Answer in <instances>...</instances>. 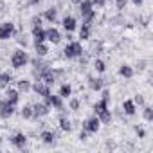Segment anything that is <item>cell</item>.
I'll use <instances>...</instances> for the list:
<instances>
[{"mask_svg": "<svg viewBox=\"0 0 153 153\" xmlns=\"http://www.w3.org/2000/svg\"><path fill=\"white\" fill-rule=\"evenodd\" d=\"M81 54H83V47L78 42H72L65 47V56L67 58H76V56H81Z\"/></svg>", "mask_w": 153, "mask_h": 153, "instance_id": "obj_1", "label": "cell"}, {"mask_svg": "<svg viewBox=\"0 0 153 153\" xmlns=\"http://www.w3.org/2000/svg\"><path fill=\"white\" fill-rule=\"evenodd\" d=\"M27 61H29V58H27V54H25L24 51H16V52L13 54V58H11V65H13L15 68L24 67Z\"/></svg>", "mask_w": 153, "mask_h": 153, "instance_id": "obj_2", "label": "cell"}, {"mask_svg": "<svg viewBox=\"0 0 153 153\" xmlns=\"http://www.w3.org/2000/svg\"><path fill=\"white\" fill-rule=\"evenodd\" d=\"M99 124H101V121L97 119V117H90V119H87L85 123H83V130L85 131H97L99 130Z\"/></svg>", "mask_w": 153, "mask_h": 153, "instance_id": "obj_3", "label": "cell"}, {"mask_svg": "<svg viewBox=\"0 0 153 153\" xmlns=\"http://www.w3.org/2000/svg\"><path fill=\"white\" fill-rule=\"evenodd\" d=\"M13 112H15V105H11L9 101L0 103V117L7 119V117H11V115H13Z\"/></svg>", "mask_w": 153, "mask_h": 153, "instance_id": "obj_4", "label": "cell"}, {"mask_svg": "<svg viewBox=\"0 0 153 153\" xmlns=\"http://www.w3.org/2000/svg\"><path fill=\"white\" fill-rule=\"evenodd\" d=\"M13 31H15V25L13 24H2L0 25V40H7L11 34H13Z\"/></svg>", "mask_w": 153, "mask_h": 153, "instance_id": "obj_5", "label": "cell"}, {"mask_svg": "<svg viewBox=\"0 0 153 153\" xmlns=\"http://www.w3.org/2000/svg\"><path fill=\"white\" fill-rule=\"evenodd\" d=\"M45 38H47L49 42H52V43H59V40H61L59 31H58V29H54V27H51V29H47V31H45Z\"/></svg>", "mask_w": 153, "mask_h": 153, "instance_id": "obj_6", "label": "cell"}, {"mask_svg": "<svg viewBox=\"0 0 153 153\" xmlns=\"http://www.w3.org/2000/svg\"><path fill=\"white\" fill-rule=\"evenodd\" d=\"M92 2H88V0H81L79 2V13H81V16H87V15H90L94 9H92Z\"/></svg>", "mask_w": 153, "mask_h": 153, "instance_id": "obj_7", "label": "cell"}, {"mask_svg": "<svg viewBox=\"0 0 153 153\" xmlns=\"http://www.w3.org/2000/svg\"><path fill=\"white\" fill-rule=\"evenodd\" d=\"M47 114H49L47 105H34L33 106V117H40V115H47Z\"/></svg>", "mask_w": 153, "mask_h": 153, "instance_id": "obj_8", "label": "cell"}, {"mask_svg": "<svg viewBox=\"0 0 153 153\" xmlns=\"http://www.w3.org/2000/svg\"><path fill=\"white\" fill-rule=\"evenodd\" d=\"M33 36H34L36 43H43V40H47L45 38V31L42 27H33Z\"/></svg>", "mask_w": 153, "mask_h": 153, "instance_id": "obj_9", "label": "cell"}, {"mask_svg": "<svg viewBox=\"0 0 153 153\" xmlns=\"http://www.w3.org/2000/svg\"><path fill=\"white\" fill-rule=\"evenodd\" d=\"M33 88H34V92H36V94H40V96H43V97L51 94V90H49V85H45V83H40V81H38V83H36Z\"/></svg>", "mask_w": 153, "mask_h": 153, "instance_id": "obj_10", "label": "cell"}, {"mask_svg": "<svg viewBox=\"0 0 153 153\" xmlns=\"http://www.w3.org/2000/svg\"><path fill=\"white\" fill-rule=\"evenodd\" d=\"M45 105L47 106H56V108H61V99L58 96H45Z\"/></svg>", "mask_w": 153, "mask_h": 153, "instance_id": "obj_11", "label": "cell"}, {"mask_svg": "<svg viewBox=\"0 0 153 153\" xmlns=\"http://www.w3.org/2000/svg\"><path fill=\"white\" fill-rule=\"evenodd\" d=\"M11 142H13L16 148H24V144H25V135H24V133H16V135L11 139Z\"/></svg>", "mask_w": 153, "mask_h": 153, "instance_id": "obj_12", "label": "cell"}, {"mask_svg": "<svg viewBox=\"0 0 153 153\" xmlns=\"http://www.w3.org/2000/svg\"><path fill=\"white\" fill-rule=\"evenodd\" d=\"M63 27H65L67 31H74V29H76V20H74L72 16H65V18H63Z\"/></svg>", "mask_w": 153, "mask_h": 153, "instance_id": "obj_13", "label": "cell"}, {"mask_svg": "<svg viewBox=\"0 0 153 153\" xmlns=\"http://www.w3.org/2000/svg\"><path fill=\"white\" fill-rule=\"evenodd\" d=\"M11 74H6V72H2L0 74V88H4V87H7L9 83H11Z\"/></svg>", "mask_w": 153, "mask_h": 153, "instance_id": "obj_14", "label": "cell"}, {"mask_svg": "<svg viewBox=\"0 0 153 153\" xmlns=\"http://www.w3.org/2000/svg\"><path fill=\"white\" fill-rule=\"evenodd\" d=\"M123 110H124V114H128V115H133V114H135V105H133V101H124V105H123Z\"/></svg>", "mask_w": 153, "mask_h": 153, "instance_id": "obj_15", "label": "cell"}, {"mask_svg": "<svg viewBox=\"0 0 153 153\" xmlns=\"http://www.w3.org/2000/svg\"><path fill=\"white\" fill-rule=\"evenodd\" d=\"M88 36H90V25L85 24V25H81V29H79V38H81V40H88Z\"/></svg>", "mask_w": 153, "mask_h": 153, "instance_id": "obj_16", "label": "cell"}, {"mask_svg": "<svg viewBox=\"0 0 153 153\" xmlns=\"http://www.w3.org/2000/svg\"><path fill=\"white\" fill-rule=\"evenodd\" d=\"M7 99L6 101H9L11 105H16V101H18V90H7Z\"/></svg>", "mask_w": 153, "mask_h": 153, "instance_id": "obj_17", "label": "cell"}, {"mask_svg": "<svg viewBox=\"0 0 153 153\" xmlns=\"http://www.w3.org/2000/svg\"><path fill=\"white\" fill-rule=\"evenodd\" d=\"M106 103H108V97H103L99 103H96V105H94V110H96V114H99V112L106 110Z\"/></svg>", "mask_w": 153, "mask_h": 153, "instance_id": "obj_18", "label": "cell"}, {"mask_svg": "<svg viewBox=\"0 0 153 153\" xmlns=\"http://www.w3.org/2000/svg\"><path fill=\"white\" fill-rule=\"evenodd\" d=\"M110 119H112V114H110L108 108L103 110V112H99V121H101V123H110Z\"/></svg>", "mask_w": 153, "mask_h": 153, "instance_id": "obj_19", "label": "cell"}, {"mask_svg": "<svg viewBox=\"0 0 153 153\" xmlns=\"http://www.w3.org/2000/svg\"><path fill=\"white\" fill-rule=\"evenodd\" d=\"M119 72H121V76H124V78H131V76H133V70H131V67H128V65H123Z\"/></svg>", "mask_w": 153, "mask_h": 153, "instance_id": "obj_20", "label": "cell"}, {"mask_svg": "<svg viewBox=\"0 0 153 153\" xmlns=\"http://www.w3.org/2000/svg\"><path fill=\"white\" fill-rule=\"evenodd\" d=\"M42 139H43V142L51 144V142L54 140V133H52V131H42Z\"/></svg>", "mask_w": 153, "mask_h": 153, "instance_id": "obj_21", "label": "cell"}, {"mask_svg": "<svg viewBox=\"0 0 153 153\" xmlns=\"http://www.w3.org/2000/svg\"><path fill=\"white\" fill-rule=\"evenodd\" d=\"M56 15H58L56 9H47V11H45V18H47L49 22H54V20H56Z\"/></svg>", "mask_w": 153, "mask_h": 153, "instance_id": "obj_22", "label": "cell"}, {"mask_svg": "<svg viewBox=\"0 0 153 153\" xmlns=\"http://www.w3.org/2000/svg\"><path fill=\"white\" fill-rule=\"evenodd\" d=\"M36 52H38V56H45V54L49 52V49H47V45H43V43H36Z\"/></svg>", "mask_w": 153, "mask_h": 153, "instance_id": "obj_23", "label": "cell"}, {"mask_svg": "<svg viewBox=\"0 0 153 153\" xmlns=\"http://www.w3.org/2000/svg\"><path fill=\"white\" fill-rule=\"evenodd\" d=\"M103 87V79H90V88L92 90H101Z\"/></svg>", "mask_w": 153, "mask_h": 153, "instance_id": "obj_24", "label": "cell"}, {"mask_svg": "<svg viewBox=\"0 0 153 153\" xmlns=\"http://www.w3.org/2000/svg\"><path fill=\"white\" fill-rule=\"evenodd\" d=\"M70 92H72V88H70L68 85H63V87L59 88V97H68Z\"/></svg>", "mask_w": 153, "mask_h": 153, "instance_id": "obj_25", "label": "cell"}, {"mask_svg": "<svg viewBox=\"0 0 153 153\" xmlns=\"http://www.w3.org/2000/svg\"><path fill=\"white\" fill-rule=\"evenodd\" d=\"M22 117H25V119L33 117V108H31V106H24V110H22Z\"/></svg>", "mask_w": 153, "mask_h": 153, "instance_id": "obj_26", "label": "cell"}, {"mask_svg": "<svg viewBox=\"0 0 153 153\" xmlns=\"http://www.w3.org/2000/svg\"><path fill=\"white\" fill-rule=\"evenodd\" d=\"M59 126H61V130H70V123H68V119H65V117H61L59 119Z\"/></svg>", "mask_w": 153, "mask_h": 153, "instance_id": "obj_27", "label": "cell"}, {"mask_svg": "<svg viewBox=\"0 0 153 153\" xmlns=\"http://www.w3.org/2000/svg\"><path fill=\"white\" fill-rule=\"evenodd\" d=\"M94 67H96V70H97V72H103V70L106 68V67H105V61H101V59H96Z\"/></svg>", "mask_w": 153, "mask_h": 153, "instance_id": "obj_28", "label": "cell"}, {"mask_svg": "<svg viewBox=\"0 0 153 153\" xmlns=\"http://www.w3.org/2000/svg\"><path fill=\"white\" fill-rule=\"evenodd\" d=\"M29 88H31L29 81H20V83H18V90H22V92H27Z\"/></svg>", "mask_w": 153, "mask_h": 153, "instance_id": "obj_29", "label": "cell"}, {"mask_svg": "<svg viewBox=\"0 0 153 153\" xmlns=\"http://www.w3.org/2000/svg\"><path fill=\"white\" fill-rule=\"evenodd\" d=\"M144 117H146L148 121H151V119H153V110H151L149 106H146V108H144Z\"/></svg>", "mask_w": 153, "mask_h": 153, "instance_id": "obj_30", "label": "cell"}, {"mask_svg": "<svg viewBox=\"0 0 153 153\" xmlns=\"http://www.w3.org/2000/svg\"><path fill=\"white\" fill-rule=\"evenodd\" d=\"M70 108H72V110H78V108H79V101H78V99H72V101H70Z\"/></svg>", "mask_w": 153, "mask_h": 153, "instance_id": "obj_31", "label": "cell"}, {"mask_svg": "<svg viewBox=\"0 0 153 153\" xmlns=\"http://www.w3.org/2000/svg\"><path fill=\"white\" fill-rule=\"evenodd\" d=\"M33 25H34V27H40V25H42V18H40V16H34V18H33Z\"/></svg>", "mask_w": 153, "mask_h": 153, "instance_id": "obj_32", "label": "cell"}, {"mask_svg": "<svg viewBox=\"0 0 153 153\" xmlns=\"http://www.w3.org/2000/svg\"><path fill=\"white\" fill-rule=\"evenodd\" d=\"M126 2H128V0H117V9H124Z\"/></svg>", "mask_w": 153, "mask_h": 153, "instance_id": "obj_33", "label": "cell"}, {"mask_svg": "<svg viewBox=\"0 0 153 153\" xmlns=\"http://www.w3.org/2000/svg\"><path fill=\"white\" fill-rule=\"evenodd\" d=\"M106 2V0H92V4H96V6H103Z\"/></svg>", "mask_w": 153, "mask_h": 153, "instance_id": "obj_34", "label": "cell"}, {"mask_svg": "<svg viewBox=\"0 0 153 153\" xmlns=\"http://www.w3.org/2000/svg\"><path fill=\"white\" fill-rule=\"evenodd\" d=\"M135 103H139V105H142V103H144V99H142L140 96H135Z\"/></svg>", "mask_w": 153, "mask_h": 153, "instance_id": "obj_35", "label": "cell"}, {"mask_svg": "<svg viewBox=\"0 0 153 153\" xmlns=\"http://www.w3.org/2000/svg\"><path fill=\"white\" fill-rule=\"evenodd\" d=\"M135 131H137V135H139V137H144V130H140V128H135Z\"/></svg>", "mask_w": 153, "mask_h": 153, "instance_id": "obj_36", "label": "cell"}, {"mask_svg": "<svg viewBox=\"0 0 153 153\" xmlns=\"http://www.w3.org/2000/svg\"><path fill=\"white\" fill-rule=\"evenodd\" d=\"M38 2H40V0H29V4H31V6H34V4H38Z\"/></svg>", "mask_w": 153, "mask_h": 153, "instance_id": "obj_37", "label": "cell"}, {"mask_svg": "<svg viewBox=\"0 0 153 153\" xmlns=\"http://www.w3.org/2000/svg\"><path fill=\"white\" fill-rule=\"evenodd\" d=\"M133 4H137V6H139V4H142V0H133Z\"/></svg>", "mask_w": 153, "mask_h": 153, "instance_id": "obj_38", "label": "cell"}, {"mask_svg": "<svg viewBox=\"0 0 153 153\" xmlns=\"http://www.w3.org/2000/svg\"><path fill=\"white\" fill-rule=\"evenodd\" d=\"M72 2H74V4H79V2H81V0H72Z\"/></svg>", "mask_w": 153, "mask_h": 153, "instance_id": "obj_39", "label": "cell"}]
</instances>
